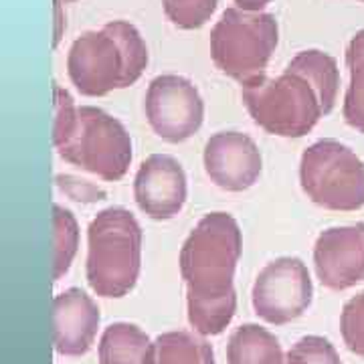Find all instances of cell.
Returning <instances> with one entry per match:
<instances>
[{"label":"cell","instance_id":"10","mask_svg":"<svg viewBox=\"0 0 364 364\" xmlns=\"http://www.w3.org/2000/svg\"><path fill=\"white\" fill-rule=\"evenodd\" d=\"M205 170L223 191L243 193L259 181L263 160L257 144L241 132H219L205 146Z\"/></svg>","mask_w":364,"mask_h":364},{"label":"cell","instance_id":"14","mask_svg":"<svg viewBox=\"0 0 364 364\" xmlns=\"http://www.w3.org/2000/svg\"><path fill=\"white\" fill-rule=\"evenodd\" d=\"M156 342L136 324L107 326L100 340V364H154Z\"/></svg>","mask_w":364,"mask_h":364},{"label":"cell","instance_id":"9","mask_svg":"<svg viewBox=\"0 0 364 364\" xmlns=\"http://www.w3.org/2000/svg\"><path fill=\"white\" fill-rule=\"evenodd\" d=\"M67 73L81 95L102 97L124 90L126 61L107 31H90L73 41L67 55Z\"/></svg>","mask_w":364,"mask_h":364},{"label":"cell","instance_id":"4","mask_svg":"<svg viewBox=\"0 0 364 364\" xmlns=\"http://www.w3.org/2000/svg\"><path fill=\"white\" fill-rule=\"evenodd\" d=\"M279 41L277 18L269 13L227 9L210 31V57L225 75L241 85L265 75Z\"/></svg>","mask_w":364,"mask_h":364},{"label":"cell","instance_id":"21","mask_svg":"<svg viewBox=\"0 0 364 364\" xmlns=\"http://www.w3.org/2000/svg\"><path fill=\"white\" fill-rule=\"evenodd\" d=\"M219 0H162L164 13L172 25L184 31L200 28L217 11Z\"/></svg>","mask_w":364,"mask_h":364},{"label":"cell","instance_id":"12","mask_svg":"<svg viewBox=\"0 0 364 364\" xmlns=\"http://www.w3.org/2000/svg\"><path fill=\"white\" fill-rule=\"evenodd\" d=\"M134 196L142 213L156 221L176 217L186 203V174L168 154H152L142 162L134 181Z\"/></svg>","mask_w":364,"mask_h":364},{"label":"cell","instance_id":"18","mask_svg":"<svg viewBox=\"0 0 364 364\" xmlns=\"http://www.w3.org/2000/svg\"><path fill=\"white\" fill-rule=\"evenodd\" d=\"M154 364H217L207 340L191 332H166L156 338Z\"/></svg>","mask_w":364,"mask_h":364},{"label":"cell","instance_id":"20","mask_svg":"<svg viewBox=\"0 0 364 364\" xmlns=\"http://www.w3.org/2000/svg\"><path fill=\"white\" fill-rule=\"evenodd\" d=\"M116 41L119 51L126 61V75H124V87L134 85L138 79L142 77L144 69L148 67V47L144 43L142 35L136 26L128 21H112L104 26Z\"/></svg>","mask_w":364,"mask_h":364},{"label":"cell","instance_id":"29","mask_svg":"<svg viewBox=\"0 0 364 364\" xmlns=\"http://www.w3.org/2000/svg\"><path fill=\"white\" fill-rule=\"evenodd\" d=\"M61 0H55V14H57V31H55V39H53V47L59 45L61 35H63V14H61Z\"/></svg>","mask_w":364,"mask_h":364},{"label":"cell","instance_id":"24","mask_svg":"<svg viewBox=\"0 0 364 364\" xmlns=\"http://www.w3.org/2000/svg\"><path fill=\"white\" fill-rule=\"evenodd\" d=\"M340 332L346 348L356 356H364V291L346 301L340 316Z\"/></svg>","mask_w":364,"mask_h":364},{"label":"cell","instance_id":"6","mask_svg":"<svg viewBox=\"0 0 364 364\" xmlns=\"http://www.w3.org/2000/svg\"><path fill=\"white\" fill-rule=\"evenodd\" d=\"M57 150L65 162L107 182L124 178L132 162V138L124 124L93 105L79 107L75 134Z\"/></svg>","mask_w":364,"mask_h":364},{"label":"cell","instance_id":"2","mask_svg":"<svg viewBox=\"0 0 364 364\" xmlns=\"http://www.w3.org/2000/svg\"><path fill=\"white\" fill-rule=\"evenodd\" d=\"M241 249V229L229 213L205 215L181 251V273L188 291L208 298L233 291Z\"/></svg>","mask_w":364,"mask_h":364},{"label":"cell","instance_id":"31","mask_svg":"<svg viewBox=\"0 0 364 364\" xmlns=\"http://www.w3.org/2000/svg\"><path fill=\"white\" fill-rule=\"evenodd\" d=\"M363 2H364V0H363Z\"/></svg>","mask_w":364,"mask_h":364},{"label":"cell","instance_id":"7","mask_svg":"<svg viewBox=\"0 0 364 364\" xmlns=\"http://www.w3.org/2000/svg\"><path fill=\"white\" fill-rule=\"evenodd\" d=\"M312 296V277L306 263L298 257H279L259 272L251 301L261 320L284 326L310 308Z\"/></svg>","mask_w":364,"mask_h":364},{"label":"cell","instance_id":"13","mask_svg":"<svg viewBox=\"0 0 364 364\" xmlns=\"http://www.w3.org/2000/svg\"><path fill=\"white\" fill-rule=\"evenodd\" d=\"M100 308L79 287H69L53 299V346L63 356H81L95 342Z\"/></svg>","mask_w":364,"mask_h":364},{"label":"cell","instance_id":"8","mask_svg":"<svg viewBox=\"0 0 364 364\" xmlns=\"http://www.w3.org/2000/svg\"><path fill=\"white\" fill-rule=\"evenodd\" d=\"M144 109L152 130L170 144H181L195 136L205 117V104L195 83L181 75L152 79Z\"/></svg>","mask_w":364,"mask_h":364},{"label":"cell","instance_id":"11","mask_svg":"<svg viewBox=\"0 0 364 364\" xmlns=\"http://www.w3.org/2000/svg\"><path fill=\"white\" fill-rule=\"evenodd\" d=\"M316 275L322 286L342 291L364 282V223L332 227L314 247Z\"/></svg>","mask_w":364,"mask_h":364},{"label":"cell","instance_id":"26","mask_svg":"<svg viewBox=\"0 0 364 364\" xmlns=\"http://www.w3.org/2000/svg\"><path fill=\"white\" fill-rule=\"evenodd\" d=\"M57 188L67 195L71 200H77V203H85V205H90V203H97V200H104L105 191H102L100 186H95V184H91L87 181H79L75 176H71V174H59L57 178Z\"/></svg>","mask_w":364,"mask_h":364},{"label":"cell","instance_id":"5","mask_svg":"<svg viewBox=\"0 0 364 364\" xmlns=\"http://www.w3.org/2000/svg\"><path fill=\"white\" fill-rule=\"evenodd\" d=\"M299 182L318 207L328 210L364 207V162L336 140H320L304 152Z\"/></svg>","mask_w":364,"mask_h":364},{"label":"cell","instance_id":"3","mask_svg":"<svg viewBox=\"0 0 364 364\" xmlns=\"http://www.w3.org/2000/svg\"><path fill=\"white\" fill-rule=\"evenodd\" d=\"M253 122L273 136L301 138L324 116L318 93L304 77L284 71L279 77L251 79L241 87Z\"/></svg>","mask_w":364,"mask_h":364},{"label":"cell","instance_id":"30","mask_svg":"<svg viewBox=\"0 0 364 364\" xmlns=\"http://www.w3.org/2000/svg\"><path fill=\"white\" fill-rule=\"evenodd\" d=\"M63 4H69V2H75V0H61Z\"/></svg>","mask_w":364,"mask_h":364},{"label":"cell","instance_id":"25","mask_svg":"<svg viewBox=\"0 0 364 364\" xmlns=\"http://www.w3.org/2000/svg\"><path fill=\"white\" fill-rule=\"evenodd\" d=\"M348 69H350V85L344 95L342 114L350 128L364 134V61Z\"/></svg>","mask_w":364,"mask_h":364},{"label":"cell","instance_id":"19","mask_svg":"<svg viewBox=\"0 0 364 364\" xmlns=\"http://www.w3.org/2000/svg\"><path fill=\"white\" fill-rule=\"evenodd\" d=\"M79 225L71 210L53 205V282H59L77 255Z\"/></svg>","mask_w":364,"mask_h":364},{"label":"cell","instance_id":"1","mask_svg":"<svg viewBox=\"0 0 364 364\" xmlns=\"http://www.w3.org/2000/svg\"><path fill=\"white\" fill-rule=\"evenodd\" d=\"M142 265V229L128 208L97 213L87 229V284L102 298L130 294Z\"/></svg>","mask_w":364,"mask_h":364},{"label":"cell","instance_id":"27","mask_svg":"<svg viewBox=\"0 0 364 364\" xmlns=\"http://www.w3.org/2000/svg\"><path fill=\"white\" fill-rule=\"evenodd\" d=\"M364 61V28L358 31L354 37H352L350 45L346 49V65H358Z\"/></svg>","mask_w":364,"mask_h":364},{"label":"cell","instance_id":"23","mask_svg":"<svg viewBox=\"0 0 364 364\" xmlns=\"http://www.w3.org/2000/svg\"><path fill=\"white\" fill-rule=\"evenodd\" d=\"M53 93H55V102H53V109H55V122H53V144L57 148H61L63 144L71 140V136L75 134L77 128L79 107L73 102V97L69 95V91L59 87L57 83L53 85Z\"/></svg>","mask_w":364,"mask_h":364},{"label":"cell","instance_id":"28","mask_svg":"<svg viewBox=\"0 0 364 364\" xmlns=\"http://www.w3.org/2000/svg\"><path fill=\"white\" fill-rule=\"evenodd\" d=\"M272 0H235L237 9L247 11V13H263V9L269 4Z\"/></svg>","mask_w":364,"mask_h":364},{"label":"cell","instance_id":"16","mask_svg":"<svg viewBox=\"0 0 364 364\" xmlns=\"http://www.w3.org/2000/svg\"><path fill=\"white\" fill-rule=\"evenodd\" d=\"M229 364H284L286 354L279 340L257 324L237 328L227 344Z\"/></svg>","mask_w":364,"mask_h":364},{"label":"cell","instance_id":"17","mask_svg":"<svg viewBox=\"0 0 364 364\" xmlns=\"http://www.w3.org/2000/svg\"><path fill=\"white\" fill-rule=\"evenodd\" d=\"M186 308H188V322L200 336H217L227 326L231 324L235 312H237V294L229 291L223 296H186Z\"/></svg>","mask_w":364,"mask_h":364},{"label":"cell","instance_id":"22","mask_svg":"<svg viewBox=\"0 0 364 364\" xmlns=\"http://www.w3.org/2000/svg\"><path fill=\"white\" fill-rule=\"evenodd\" d=\"M284 364H342V360L330 340L304 336L289 348Z\"/></svg>","mask_w":364,"mask_h":364},{"label":"cell","instance_id":"15","mask_svg":"<svg viewBox=\"0 0 364 364\" xmlns=\"http://www.w3.org/2000/svg\"><path fill=\"white\" fill-rule=\"evenodd\" d=\"M286 71L296 73L312 85L314 91L320 97L324 116L334 109L340 90V71L334 57H330L324 51H318V49L301 51L287 63Z\"/></svg>","mask_w":364,"mask_h":364}]
</instances>
